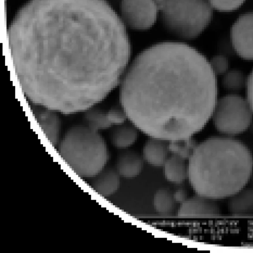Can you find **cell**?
<instances>
[{
    "label": "cell",
    "instance_id": "cell-1",
    "mask_svg": "<svg viewBox=\"0 0 253 253\" xmlns=\"http://www.w3.org/2000/svg\"><path fill=\"white\" fill-rule=\"evenodd\" d=\"M7 36L24 95L64 114L103 100L130 58L127 28L106 0H29Z\"/></svg>",
    "mask_w": 253,
    "mask_h": 253
},
{
    "label": "cell",
    "instance_id": "cell-2",
    "mask_svg": "<svg viewBox=\"0 0 253 253\" xmlns=\"http://www.w3.org/2000/svg\"><path fill=\"white\" fill-rule=\"evenodd\" d=\"M209 60L185 43L167 42L141 52L121 83L127 119L149 137L185 139L200 131L217 100Z\"/></svg>",
    "mask_w": 253,
    "mask_h": 253
},
{
    "label": "cell",
    "instance_id": "cell-3",
    "mask_svg": "<svg viewBox=\"0 0 253 253\" xmlns=\"http://www.w3.org/2000/svg\"><path fill=\"white\" fill-rule=\"evenodd\" d=\"M188 161V178L193 190L214 200L244 189L253 170L249 148L230 137H211L197 144Z\"/></svg>",
    "mask_w": 253,
    "mask_h": 253
},
{
    "label": "cell",
    "instance_id": "cell-4",
    "mask_svg": "<svg viewBox=\"0 0 253 253\" xmlns=\"http://www.w3.org/2000/svg\"><path fill=\"white\" fill-rule=\"evenodd\" d=\"M61 158L78 175L93 177L105 168L109 157L106 143L98 130L76 126L65 134L59 147Z\"/></svg>",
    "mask_w": 253,
    "mask_h": 253
},
{
    "label": "cell",
    "instance_id": "cell-5",
    "mask_svg": "<svg viewBox=\"0 0 253 253\" xmlns=\"http://www.w3.org/2000/svg\"><path fill=\"white\" fill-rule=\"evenodd\" d=\"M156 1L159 20L168 32L179 39H196L212 20L213 9L209 0Z\"/></svg>",
    "mask_w": 253,
    "mask_h": 253
},
{
    "label": "cell",
    "instance_id": "cell-6",
    "mask_svg": "<svg viewBox=\"0 0 253 253\" xmlns=\"http://www.w3.org/2000/svg\"><path fill=\"white\" fill-rule=\"evenodd\" d=\"M253 115V111L247 98L231 93L217 99L211 118L218 131L235 135L249 127Z\"/></svg>",
    "mask_w": 253,
    "mask_h": 253
},
{
    "label": "cell",
    "instance_id": "cell-7",
    "mask_svg": "<svg viewBox=\"0 0 253 253\" xmlns=\"http://www.w3.org/2000/svg\"><path fill=\"white\" fill-rule=\"evenodd\" d=\"M119 15L127 29L144 31L159 20V9L156 0H121Z\"/></svg>",
    "mask_w": 253,
    "mask_h": 253
},
{
    "label": "cell",
    "instance_id": "cell-8",
    "mask_svg": "<svg viewBox=\"0 0 253 253\" xmlns=\"http://www.w3.org/2000/svg\"><path fill=\"white\" fill-rule=\"evenodd\" d=\"M230 38L240 57L253 60V12L244 13L236 20L230 29Z\"/></svg>",
    "mask_w": 253,
    "mask_h": 253
},
{
    "label": "cell",
    "instance_id": "cell-9",
    "mask_svg": "<svg viewBox=\"0 0 253 253\" xmlns=\"http://www.w3.org/2000/svg\"><path fill=\"white\" fill-rule=\"evenodd\" d=\"M214 200L197 194L181 203L178 215L188 218L217 215L220 213V208Z\"/></svg>",
    "mask_w": 253,
    "mask_h": 253
},
{
    "label": "cell",
    "instance_id": "cell-10",
    "mask_svg": "<svg viewBox=\"0 0 253 253\" xmlns=\"http://www.w3.org/2000/svg\"><path fill=\"white\" fill-rule=\"evenodd\" d=\"M32 110L43 132L53 146L57 144L60 131L59 118L54 110L42 106H32Z\"/></svg>",
    "mask_w": 253,
    "mask_h": 253
},
{
    "label": "cell",
    "instance_id": "cell-11",
    "mask_svg": "<svg viewBox=\"0 0 253 253\" xmlns=\"http://www.w3.org/2000/svg\"><path fill=\"white\" fill-rule=\"evenodd\" d=\"M144 160L142 156L136 151L124 150L117 157L116 169L124 177H134L142 170Z\"/></svg>",
    "mask_w": 253,
    "mask_h": 253
},
{
    "label": "cell",
    "instance_id": "cell-12",
    "mask_svg": "<svg viewBox=\"0 0 253 253\" xmlns=\"http://www.w3.org/2000/svg\"><path fill=\"white\" fill-rule=\"evenodd\" d=\"M169 145V140L150 137L143 148V159L151 165L163 166L170 153Z\"/></svg>",
    "mask_w": 253,
    "mask_h": 253
},
{
    "label": "cell",
    "instance_id": "cell-13",
    "mask_svg": "<svg viewBox=\"0 0 253 253\" xmlns=\"http://www.w3.org/2000/svg\"><path fill=\"white\" fill-rule=\"evenodd\" d=\"M91 185L99 194L108 197L115 193L119 189L120 175L116 169L104 168L93 177Z\"/></svg>",
    "mask_w": 253,
    "mask_h": 253
},
{
    "label": "cell",
    "instance_id": "cell-14",
    "mask_svg": "<svg viewBox=\"0 0 253 253\" xmlns=\"http://www.w3.org/2000/svg\"><path fill=\"white\" fill-rule=\"evenodd\" d=\"M138 131L139 130L130 121L115 126L111 132V142L117 148H127L137 140Z\"/></svg>",
    "mask_w": 253,
    "mask_h": 253
},
{
    "label": "cell",
    "instance_id": "cell-15",
    "mask_svg": "<svg viewBox=\"0 0 253 253\" xmlns=\"http://www.w3.org/2000/svg\"><path fill=\"white\" fill-rule=\"evenodd\" d=\"M185 160L171 154L163 165L164 174L167 180L180 184L188 176V165Z\"/></svg>",
    "mask_w": 253,
    "mask_h": 253
},
{
    "label": "cell",
    "instance_id": "cell-16",
    "mask_svg": "<svg viewBox=\"0 0 253 253\" xmlns=\"http://www.w3.org/2000/svg\"><path fill=\"white\" fill-rule=\"evenodd\" d=\"M228 207L234 215L253 214V190L243 189L231 196Z\"/></svg>",
    "mask_w": 253,
    "mask_h": 253
},
{
    "label": "cell",
    "instance_id": "cell-17",
    "mask_svg": "<svg viewBox=\"0 0 253 253\" xmlns=\"http://www.w3.org/2000/svg\"><path fill=\"white\" fill-rule=\"evenodd\" d=\"M85 118L88 126L97 130L117 125L116 118L111 109L106 112L99 110L90 111L86 114Z\"/></svg>",
    "mask_w": 253,
    "mask_h": 253
},
{
    "label": "cell",
    "instance_id": "cell-18",
    "mask_svg": "<svg viewBox=\"0 0 253 253\" xmlns=\"http://www.w3.org/2000/svg\"><path fill=\"white\" fill-rule=\"evenodd\" d=\"M175 203L173 192L168 188L160 189L154 195V207L159 213H168L171 212L175 207Z\"/></svg>",
    "mask_w": 253,
    "mask_h": 253
},
{
    "label": "cell",
    "instance_id": "cell-19",
    "mask_svg": "<svg viewBox=\"0 0 253 253\" xmlns=\"http://www.w3.org/2000/svg\"><path fill=\"white\" fill-rule=\"evenodd\" d=\"M248 77L241 71L237 69L229 70L223 75L222 83L228 91L237 92L247 85Z\"/></svg>",
    "mask_w": 253,
    "mask_h": 253
},
{
    "label": "cell",
    "instance_id": "cell-20",
    "mask_svg": "<svg viewBox=\"0 0 253 253\" xmlns=\"http://www.w3.org/2000/svg\"><path fill=\"white\" fill-rule=\"evenodd\" d=\"M197 143L192 138L169 141V150L171 154L189 160Z\"/></svg>",
    "mask_w": 253,
    "mask_h": 253
},
{
    "label": "cell",
    "instance_id": "cell-21",
    "mask_svg": "<svg viewBox=\"0 0 253 253\" xmlns=\"http://www.w3.org/2000/svg\"><path fill=\"white\" fill-rule=\"evenodd\" d=\"M213 10L231 12L240 8L246 0H209Z\"/></svg>",
    "mask_w": 253,
    "mask_h": 253
},
{
    "label": "cell",
    "instance_id": "cell-22",
    "mask_svg": "<svg viewBox=\"0 0 253 253\" xmlns=\"http://www.w3.org/2000/svg\"><path fill=\"white\" fill-rule=\"evenodd\" d=\"M211 68L216 76L223 75L229 70V63L227 57L222 55H216L209 60Z\"/></svg>",
    "mask_w": 253,
    "mask_h": 253
},
{
    "label": "cell",
    "instance_id": "cell-23",
    "mask_svg": "<svg viewBox=\"0 0 253 253\" xmlns=\"http://www.w3.org/2000/svg\"><path fill=\"white\" fill-rule=\"evenodd\" d=\"M246 88L247 98L253 111V69L248 77Z\"/></svg>",
    "mask_w": 253,
    "mask_h": 253
},
{
    "label": "cell",
    "instance_id": "cell-24",
    "mask_svg": "<svg viewBox=\"0 0 253 253\" xmlns=\"http://www.w3.org/2000/svg\"><path fill=\"white\" fill-rule=\"evenodd\" d=\"M173 195L176 203H182L187 199V192L182 187L176 188L173 192Z\"/></svg>",
    "mask_w": 253,
    "mask_h": 253
}]
</instances>
